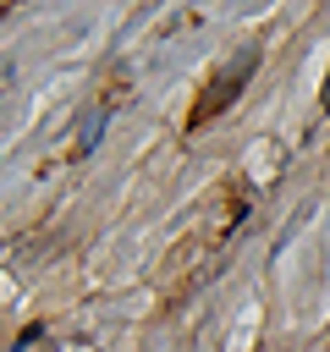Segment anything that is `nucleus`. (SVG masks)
<instances>
[{"label":"nucleus","instance_id":"nucleus-1","mask_svg":"<svg viewBox=\"0 0 330 352\" xmlns=\"http://www.w3.org/2000/svg\"><path fill=\"white\" fill-rule=\"evenodd\" d=\"M253 60H258L253 50H248V55H236V60H231V66H226V72H220V77H214L209 88H204V99L192 104L187 126H204V121H214V116H220V110H226V104L236 99V88H242V82L253 77Z\"/></svg>","mask_w":330,"mask_h":352},{"label":"nucleus","instance_id":"nucleus-2","mask_svg":"<svg viewBox=\"0 0 330 352\" xmlns=\"http://www.w3.org/2000/svg\"><path fill=\"white\" fill-rule=\"evenodd\" d=\"M324 110H330V82H324Z\"/></svg>","mask_w":330,"mask_h":352}]
</instances>
